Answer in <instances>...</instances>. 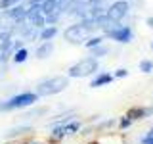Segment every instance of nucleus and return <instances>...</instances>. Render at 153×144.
Here are the masks:
<instances>
[{
	"label": "nucleus",
	"mask_w": 153,
	"mask_h": 144,
	"mask_svg": "<svg viewBox=\"0 0 153 144\" xmlns=\"http://www.w3.org/2000/svg\"><path fill=\"white\" fill-rule=\"evenodd\" d=\"M63 129H65V134L67 136H71V134H76L80 131V123L76 121V119H71V121H67L63 125Z\"/></svg>",
	"instance_id": "2eb2a0df"
},
{
	"label": "nucleus",
	"mask_w": 153,
	"mask_h": 144,
	"mask_svg": "<svg viewBox=\"0 0 153 144\" xmlns=\"http://www.w3.org/2000/svg\"><path fill=\"white\" fill-rule=\"evenodd\" d=\"M31 131H33L31 125H27V123H19V125H16V127L8 129V131L2 134V136L6 138V140H17V138L25 136V134H27V133H31Z\"/></svg>",
	"instance_id": "423d86ee"
},
{
	"label": "nucleus",
	"mask_w": 153,
	"mask_h": 144,
	"mask_svg": "<svg viewBox=\"0 0 153 144\" xmlns=\"http://www.w3.org/2000/svg\"><path fill=\"white\" fill-rule=\"evenodd\" d=\"M29 144H44V142H40V140H29Z\"/></svg>",
	"instance_id": "5701e85b"
},
{
	"label": "nucleus",
	"mask_w": 153,
	"mask_h": 144,
	"mask_svg": "<svg viewBox=\"0 0 153 144\" xmlns=\"http://www.w3.org/2000/svg\"><path fill=\"white\" fill-rule=\"evenodd\" d=\"M0 58H2V48H0Z\"/></svg>",
	"instance_id": "b1692460"
},
{
	"label": "nucleus",
	"mask_w": 153,
	"mask_h": 144,
	"mask_svg": "<svg viewBox=\"0 0 153 144\" xmlns=\"http://www.w3.org/2000/svg\"><path fill=\"white\" fill-rule=\"evenodd\" d=\"M151 48H153V44H151Z\"/></svg>",
	"instance_id": "bb28decb"
},
{
	"label": "nucleus",
	"mask_w": 153,
	"mask_h": 144,
	"mask_svg": "<svg viewBox=\"0 0 153 144\" xmlns=\"http://www.w3.org/2000/svg\"><path fill=\"white\" fill-rule=\"evenodd\" d=\"M115 79V77L111 75V73H98L92 79V83H90V86L92 88H98V86H103V85H109L111 81Z\"/></svg>",
	"instance_id": "9d476101"
},
{
	"label": "nucleus",
	"mask_w": 153,
	"mask_h": 144,
	"mask_svg": "<svg viewBox=\"0 0 153 144\" xmlns=\"http://www.w3.org/2000/svg\"><path fill=\"white\" fill-rule=\"evenodd\" d=\"M57 33H59V29H57L56 25H44L38 31V40H54V38L57 37Z\"/></svg>",
	"instance_id": "6e6552de"
},
{
	"label": "nucleus",
	"mask_w": 153,
	"mask_h": 144,
	"mask_svg": "<svg viewBox=\"0 0 153 144\" xmlns=\"http://www.w3.org/2000/svg\"><path fill=\"white\" fill-rule=\"evenodd\" d=\"M119 125H121V129H126V127H130V125H132V119L128 117V115H124V117L121 119V123H119Z\"/></svg>",
	"instance_id": "6ab92c4d"
},
{
	"label": "nucleus",
	"mask_w": 153,
	"mask_h": 144,
	"mask_svg": "<svg viewBox=\"0 0 153 144\" xmlns=\"http://www.w3.org/2000/svg\"><path fill=\"white\" fill-rule=\"evenodd\" d=\"M65 136H67V134H65L63 125H54V127H52V133H50V142H52V144L61 142Z\"/></svg>",
	"instance_id": "9b49d317"
},
{
	"label": "nucleus",
	"mask_w": 153,
	"mask_h": 144,
	"mask_svg": "<svg viewBox=\"0 0 153 144\" xmlns=\"http://www.w3.org/2000/svg\"><path fill=\"white\" fill-rule=\"evenodd\" d=\"M109 52H111V50H109V46H105L103 42H102V44H98V46H94V48H90V56L96 58V60H100V58L107 56Z\"/></svg>",
	"instance_id": "ddd939ff"
},
{
	"label": "nucleus",
	"mask_w": 153,
	"mask_h": 144,
	"mask_svg": "<svg viewBox=\"0 0 153 144\" xmlns=\"http://www.w3.org/2000/svg\"><path fill=\"white\" fill-rule=\"evenodd\" d=\"M102 42H103V37H92V35H90L88 38H86V40H84V46L86 48H88V50H90V48H94V46H98V44H102Z\"/></svg>",
	"instance_id": "dca6fc26"
},
{
	"label": "nucleus",
	"mask_w": 153,
	"mask_h": 144,
	"mask_svg": "<svg viewBox=\"0 0 153 144\" xmlns=\"http://www.w3.org/2000/svg\"><path fill=\"white\" fill-rule=\"evenodd\" d=\"M151 113H153V108H132L126 115L132 119V121H136V119H146V117H149Z\"/></svg>",
	"instance_id": "1a4fd4ad"
},
{
	"label": "nucleus",
	"mask_w": 153,
	"mask_h": 144,
	"mask_svg": "<svg viewBox=\"0 0 153 144\" xmlns=\"http://www.w3.org/2000/svg\"><path fill=\"white\" fill-rule=\"evenodd\" d=\"M98 69H100L98 60L88 56V58H82V60H79L76 64L71 65L67 69V77L69 79H82V77H90V75L98 73Z\"/></svg>",
	"instance_id": "7ed1b4c3"
},
{
	"label": "nucleus",
	"mask_w": 153,
	"mask_h": 144,
	"mask_svg": "<svg viewBox=\"0 0 153 144\" xmlns=\"http://www.w3.org/2000/svg\"><path fill=\"white\" fill-rule=\"evenodd\" d=\"M21 0H0V10H8V8H12V6H16V4H19Z\"/></svg>",
	"instance_id": "a211bd4d"
},
{
	"label": "nucleus",
	"mask_w": 153,
	"mask_h": 144,
	"mask_svg": "<svg viewBox=\"0 0 153 144\" xmlns=\"http://www.w3.org/2000/svg\"><path fill=\"white\" fill-rule=\"evenodd\" d=\"M4 17L8 19V21H19V19H25V14H27V4H23V2H19L16 4V6H12V8H8V10H4Z\"/></svg>",
	"instance_id": "39448f33"
},
{
	"label": "nucleus",
	"mask_w": 153,
	"mask_h": 144,
	"mask_svg": "<svg viewBox=\"0 0 153 144\" xmlns=\"http://www.w3.org/2000/svg\"><path fill=\"white\" fill-rule=\"evenodd\" d=\"M48 112L46 108H33V110H29L27 113H23L21 117H23V121H31V119H36V117H40V115H44Z\"/></svg>",
	"instance_id": "4468645a"
},
{
	"label": "nucleus",
	"mask_w": 153,
	"mask_h": 144,
	"mask_svg": "<svg viewBox=\"0 0 153 144\" xmlns=\"http://www.w3.org/2000/svg\"><path fill=\"white\" fill-rule=\"evenodd\" d=\"M142 144H153V133L149 131V133H147L146 134V136H142V140H140Z\"/></svg>",
	"instance_id": "aec40b11"
},
{
	"label": "nucleus",
	"mask_w": 153,
	"mask_h": 144,
	"mask_svg": "<svg viewBox=\"0 0 153 144\" xmlns=\"http://www.w3.org/2000/svg\"><path fill=\"white\" fill-rule=\"evenodd\" d=\"M69 86V77L67 75H54L48 77V79H42L40 83L36 85L35 92L38 94V98H48V96H56Z\"/></svg>",
	"instance_id": "f03ea898"
},
{
	"label": "nucleus",
	"mask_w": 153,
	"mask_h": 144,
	"mask_svg": "<svg viewBox=\"0 0 153 144\" xmlns=\"http://www.w3.org/2000/svg\"><path fill=\"white\" fill-rule=\"evenodd\" d=\"M126 75H128V71H126V69H117L113 77H119V79H121V77H126Z\"/></svg>",
	"instance_id": "412c9836"
},
{
	"label": "nucleus",
	"mask_w": 153,
	"mask_h": 144,
	"mask_svg": "<svg viewBox=\"0 0 153 144\" xmlns=\"http://www.w3.org/2000/svg\"><path fill=\"white\" fill-rule=\"evenodd\" d=\"M52 54H54V42L52 40H42L35 50L36 60H46V58H50Z\"/></svg>",
	"instance_id": "0eeeda50"
},
{
	"label": "nucleus",
	"mask_w": 153,
	"mask_h": 144,
	"mask_svg": "<svg viewBox=\"0 0 153 144\" xmlns=\"http://www.w3.org/2000/svg\"><path fill=\"white\" fill-rule=\"evenodd\" d=\"M140 71H143V73H151L153 71V62L151 60H142L140 62Z\"/></svg>",
	"instance_id": "f3484780"
},
{
	"label": "nucleus",
	"mask_w": 153,
	"mask_h": 144,
	"mask_svg": "<svg viewBox=\"0 0 153 144\" xmlns=\"http://www.w3.org/2000/svg\"><path fill=\"white\" fill-rule=\"evenodd\" d=\"M54 2H59V0H54Z\"/></svg>",
	"instance_id": "393cba45"
},
{
	"label": "nucleus",
	"mask_w": 153,
	"mask_h": 144,
	"mask_svg": "<svg viewBox=\"0 0 153 144\" xmlns=\"http://www.w3.org/2000/svg\"><path fill=\"white\" fill-rule=\"evenodd\" d=\"M10 144H12V142H10Z\"/></svg>",
	"instance_id": "cd10ccee"
},
{
	"label": "nucleus",
	"mask_w": 153,
	"mask_h": 144,
	"mask_svg": "<svg viewBox=\"0 0 153 144\" xmlns=\"http://www.w3.org/2000/svg\"><path fill=\"white\" fill-rule=\"evenodd\" d=\"M27 60H29V50L25 46H21L19 50H16L12 54V62H13V64H25Z\"/></svg>",
	"instance_id": "f8f14e48"
},
{
	"label": "nucleus",
	"mask_w": 153,
	"mask_h": 144,
	"mask_svg": "<svg viewBox=\"0 0 153 144\" xmlns=\"http://www.w3.org/2000/svg\"><path fill=\"white\" fill-rule=\"evenodd\" d=\"M103 35L107 38H111V40H117L121 42V44H128V42L134 40V31L130 25H115L111 29H107V31H103Z\"/></svg>",
	"instance_id": "20e7f679"
},
{
	"label": "nucleus",
	"mask_w": 153,
	"mask_h": 144,
	"mask_svg": "<svg viewBox=\"0 0 153 144\" xmlns=\"http://www.w3.org/2000/svg\"><path fill=\"white\" fill-rule=\"evenodd\" d=\"M151 133H153V129H151Z\"/></svg>",
	"instance_id": "a878e982"
},
{
	"label": "nucleus",
	"mask_w": 153,
	"mask_h": 144,
	"mask_svg": "<svg viewBox=\"0 0 153 144\" xmlns=\"http://www.w3.org/2000/svg\"><path fill=\"white\" fill-rule=\"evenodd\" d=\"M146 23H147L149 27H153V17H147V19H146Z\"/></svg>",
	"instance_id": "4be33fe9"
},
{
	"label": "nucleus",
	"mask_w": 153,
	"mask_h": 144,
	"mask_svg": "<svg viewBox=\"0 0 153 144\" xmlns=\"http://www.w3.org/2000/svg\"><path fill=\"white\" fill-rule=\"evenodd\" d=\"M96 29H98V21L90 19V17H84V19H79L76 23L67 27L63 31V38L69 44H84V40L92 35Z\"/></svg>",
	"instance_id": "f257e3e1"
}]
</instances>
